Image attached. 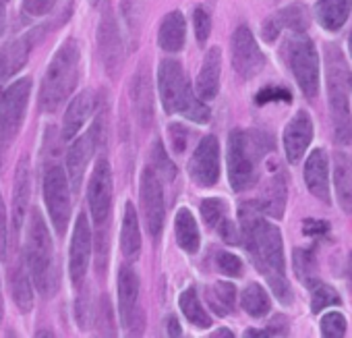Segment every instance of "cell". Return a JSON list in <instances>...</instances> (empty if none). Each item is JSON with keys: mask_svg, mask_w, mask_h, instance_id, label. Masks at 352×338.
<instances>
[{"mask_svg": "<svg viewBox=\"0 0 352 338\" xmlns=\"http://www.w3.org/2000/svg\"><path fill=\"white\" fill-rule=\"evenodd\" d=\"M79 44L75 40H67L56 54L52 56L42 89H40V108L46 112H54L75 89L79 79Z\"/></svg>", "mask_w": 352, "mask_h": 338, "instance_id": "277c9868", "label": "cell"}, {"mask_svg": "<svg viewBox=\"0 0 352 338\" xmlns=\"http://www.w3.org/2000/svg\"><path fill=\"white\" fill-rule=\"evenodd\" d=\"M286 196H288V183H286V175L284 173H276L274 177H270L261 189L259 196V206L263 210V214L282 220L284 212H286Z\"/></svg>", "mask_w": 352, "mask_h": 338, "instance_id": "7402d4cb", "label": "cell"}, {"mask_svg": "<svg viewBox=\"0 0 352 338\" xmlns=\"http://www.w3.org/2000/svg\"><path fill=\"white\" fill-rule=\"evenodd\" d=\"M96 104H98V98L94 92H81L67 108V114H65V123H63V137L69 141L73 139L81 127L85 125V120L94 114L96 110Z\"/></svg>", "mask_w": 352, "mask_h": 338, "instance_id": "484cf974", "label": "cell"}, {"mask_svg": "<svg viewBox=\"0 0 352 338\" xmlns=\"http://www.w3.org/2000/svg\"><path fill=\"white\" fill-rule=\"evenodd\" d=\"M160 100L168 114H179L193 123H208L212 112L206 102L195 96L179 61H162L157 69Z\"/></svg>", "mask_w": 352, "mask_h": 338, "instance_id": "3957f363", "label": "cell"}, {"mask_svg": "<svg viewBox=\"0 0 352 338\" xmlns=\"http://www.w3.org/2000/svg\"><path fill=\"white\" fill-rule=\"evenodd\" d=\"M7 210H5V202L3 196H0V260H5L7 255Z\"/></svg>", "mask_w": 352, "mask_h": 338, "instance_id": "7dc6e473", "label": "cell"}, {"mask_svg": "<svg viewBox=\"0 0 352 338\" xmlns=\"http://www.w3.org/2000/svg\"><path fill=\"white\" fill-rule=\"evenodd\" d=\"M319 328L325 338H342L346 334V317L340 311H329L321 317Z\"/></svg>", "mask_w": 352, "mask_h": 338, "instance_id": "60d3db41", "label": "cell"}, {"mask_svg": "<svg viewBox=\"0 0 352 338\" xmlns=\"http://www.w3.org/2000/svg\"><path fill=\"white\" fill-rule=\"evenodd\" d=\"M11 286H13V299H15L17 307H19L21 311H30V309L34 307V297H32L30 276H28V272L23 270V266H17V268H15Z\"/></svg>", "mask_w": 352, "mask_h": 338, "instance_id": "8d00e7d4", "label": "cell"}, {"mask_svg": "<svg viewBox=\"0 0 352 338\" xmlns=\"http://www.w3.org/2000/svg\"><path fill=\"white\" fill-rule=\"evenodd\" d=\"M265 67V54L261 52L255 36L247 25H241L232 36V69L243 77L251 79Z\"/></svg>", "mask_w": 352, "mask_h": 338, "instance_id": "9a60e30c", "label": "cell"}, {"mask_svg": "<svg viewBox=\"0 0 352 338\" xmlns=\"http://www.w3.org/2000/svg\"><path fill=\"white\" fill-rule=\"evenodd\" d=\"M294 272L302 280L305 286H313L319 282L317 276V260H315V249L309 247H296L294 249Z\"/></svg>", "mask_w": 352, "mask_h": 338, "instance_id": "d590c367", "label": "cell"}, {"mask_svg": "<svg viewBox=\"0 0 352 338\" xmlns=\"http://www.w3.org/2000/svg\"><path fill=\"white\" fill-rule=\"evenodd\" d=\"M348 48H350V56H352V32H350V36H348Z\"/></svg>", "mask_w": 352, "mask_h": 338, "instance_id": "f5cc1de1", "label": "cell"}, {"mask_svg": "<svg viewBox=\"0 0 352 338\" xmlns=\"http://www.w3.org/2000/svg\"><path fill=\"white\" fill-rule=\"evenodd\" d=\"M282 141H284V154H286L288 162L298 164L302 160L307 147L313 141V120H311L309 112L300 110L290 118V123L284 129Z\"/></svg>", "mask_w": 352, "mask_h": 338, "instance_id": "ac0fdd59", "label": "cell"}, {"mask_svg": "<svg viewBox=\"0 0 352 338\" xmlns=\"http://www.w3.org/2000/svg\"><path fill=\"white\" fill-rule=\"evenodd\" d=\"M352 11V0H317L315 17L327 32H340Z\"/></svg>", "mask_w": 352, "mask_h": 338, "instance_id": "f1b7e54d", "label": "cell"}, {"mask_svg": "<svg viewBox=\"0 0 352 338\" xmlns=\"http://www.w3.org/2000/svg\"><path fill=\"white\" fill-rule=\"evenodd\" d=\"M179 307H181V311L185 313V317H187L193 326H197V328H210V326H212V317H210V313L204 309V305H201V301H199V297H197V291H195L193 286H189V288L179 297Z\"/></svg>", "mask_w": 352, "mask_h": 338, "instance_id": "e575fe53", "label": "cell"}, {"mask_svg": "<svg viewBox=\"0 0 352 338\" xmlns=\"http://www.w3.org/2000/svg\"><path fill=\"white\" fill-rule=\"evenodd\" d=\"M189 175L195 185L199 187H214L220 179V143L218 137L206 135L199 145L195 147L191 162H189Z\"/></svg>", "mask_w": 352, "mask_h": 338, "instance_id": "5bb4252c", "label": "cell"}, {"mask_svg": "<svg viewBox=\"0 0 352 338\" xmlns=\"http://www.w3.org/2000/svg\"><path fill=\"white\" fill-rule=\"evenodd\" d=\"M91 260V229L85 214L77 216L73 239H71V253H69V274L73 284H81Z\"/></svg>", "mask_w": 352, "mask_h": 338, "instance_id": "e0dca14e", "label": "cell"}, {"mask_svg": "<svg viewBox=\"0 0 352 338\" xmlns=\"http://www.w3.org/2000/svg\"><path fill=\"white\" fill-rule=\"evenodd\" d=\"M274 102H286V104H290L292 102V94H290V89L288 87H284V85H265L263 89H259L257 92V96H255V104L257 106H265V104H274Z\"/></svg>", "mask_w": 352, "mask_h": 338, "instance_id": "ab89813d", "label": "cell"}, {"mask_svg": "<svg viewBox=\"0 0 352 338\" xmlns=\"http://www.w3.org/2000/svg\"><path fill=\"white\" fill-rule=\"evenodd\" d=\"M7 3H0V36L5 34V23H7V11H5Z\"/></svg>", "mask_w": 352, "mask_h": 338, "instance_id": "681fc988", "label": "cell"}, {"mask_svg": "<svg viewBox=\"0 0 352 338\" xmlns=\"http://www.w3.org/2000/svg\"><path fill=\"white\" fill-rule=\"evenodd\" d=\"M141 210L147 233L153 241L162 237L164 220H166V206H164V191L160 183V175L147 166L141 175Z\"/></svg>", "mask_w": 352, "mask_h": 338, "instance_id": "9c48e42d", "label": "cell"}, {"mask_svg": "<svg viewBox=\"0 0 352 338\" xmlns=\"http://www.w3.org/2000/svg\"><path fill=\"white\" fill-rule=\"evenodd\" d=\"M87 202H89V212L96 222V226L102 231L106 222L110 220V210H112V171L108 160H98L94 175L87 185Z\"/></svg>", "mask_w": 352, "mask_h": 338, "instance_id": "7c38bea8", "label": "cell"}, {"mask_svg": "<svg viewBox=\"0 0 352 338\" xmlns=\"http://www.w3.org/2000/svg\"><path fill=\"white\" fill-rule=\"evenodd\" d=\"M131 96H133V108L137 114V120L141 127L153 125V92H151V79L145 67H141L131 83Z\"/></svg>", "mask_w": 352, "mask_h": 338, "instance_id": "44dd1931", "label": "cell"}, {"mask_svg": "<svg viewBox=\"0 0 352 338\" xmlns=\"http://www.w3.org/2000/svg\"><path fill=\"white\" fill-rule=\"evenodd\" d=\"M309 25V17L305 7L300 5H290L284 11L276 13L263 23V38L267 42H274L282 30H292V32H305Z\"/></svg>", "mask_w": 352, "mask_h": 338, "instance_id": "603a6c76", "label": "cell"}, {"mask_svg": "<svg viewBox=\"0 0 352 338\" xmlns=\"http://www.w3.org/2000/svg\"><path fill=\"white\" fill-rule=\"evenodd\" d=\"M216 268L230 278H239L243 276V260L230 251H218L216 253Z\"/></svg>", "mask_w": 352, "mask_h": 338, "instance_id": "b9f144b4", "label": "cell"}, {"mask_svg": "<svg viewBox=\"0 0 352 338\" xmlns=\"http://www.w3.org/2000/svg\"><path fill=\"white\" fill-rule=\"evenodd\" d=\"M305 183L313 198L323 204H331L329 193V160L325 149L315 147L305 162Z\"/></svg>", "mask_w": 352, "mask_h": 338, "instance_id": "d6986e66", "label": "cell"}, {"mask_svg": "<svg viewBox=\"0 0 352 338\" xmlns=\"http://www.w3.org/2000/svg\"><path fill=\"white\" fill-rule=\"evenodd\" d=\"M333 189L340 208L352 214V158L344 151L333 154Z\"/></svg>", "mask_w": 352, "mask_h": 338, "instance_id": "4316f807", "label": "cell"}, {"mask_svg": "<svg viewBox=\"0 0 352 338\" xmlns=\"http://www.w3.org/2000/svg\"><path fill=\"white\" fill-rule=\"evenodd\" d=\"M69 179L60 166H50L44 175V202L54 231L63 237L71 218V189Z\"/></svg>", "mask_w": 352, "mask_h": 338, "instance_id": "ba28073f", "label": "cell"}, {"mask_svg": "<svg viewBox=\"0 0 352 338\" xmlns=\"http://www.w3.org/2000/svg\"><path fill=\"white\" fill-rule=\"evenodd\" d=\"M56 0H23V15L28 17H44L52 11Z\"/></svg>", "mask_w": 352, "mask_h": 338, "instance_id": "ee69618b", "label": "cell"}, {"mask_svg": "<svg viewBox=\"0 0 352 338\" xmlns=\"http://www.w3.org/2000/svg\"><path fill=\"white\" fill-rule=\"evenodd\" d=\"M3 313H5V303H3V288H0V319H3Z\"/></svg>", "mask_w": 352, "mask_h": 338, "instance_id": "816d5d0a", "label": "cell"}, {"mask_svg": "<svg viewBox=\"0 0 352 338\" xmlns=\"http://www.w3.org/2000/svg\"><path fill=\"white\" fill-rule=\"evenodd\" d=\"M272 147V137L263 131L234 129L228 135V181L234 191H247L257 183L259 164Z\"/></svg>", "mask_w": 352, "mask_h": 338, "instance_id": "7a4b0ae2", "label": "cell"}, {"mask_svg": "<svg viewBox=\"0 0 352 338\" xmlns=\"http://www.w3.org/2000/svg\"><path fill=\"white\" fill-rule=\"evenodd\" d=\"M118 313L122 328L129 330V334L141 332L143 315L139 309V276L129 264L118 268Z\"/></svg>", "mask_w": 352, "mask_h": 338, "instance_id": "8fae6325", "label": "cell"}, {"mask_svg": "<svg viewBox=\"0 0 352 338\" xmlns=\"http://www.w3.org/2000/svg\"><path fill=\"white\" fill-rule=\"evenodd\" d=\"M104 116H98L94 127L81 135L67 151V171H69V181H71V187L75 191H79L81 187V181H83V175H85V168L96 151V147L102 143V135H104Z\"/></svg>", "mask_w": 352, "mask_h": 338, "instance_id": "4fadbf2b", "label": "cell"}, {"mask_svg": "<svg viewBox=\"0 0 352 338\" xmlns=\"http://www.w3.org/2000/svg\"><path fill=\"white\" fill-rule=\"evenodd\" d=\"M3 139H5V137H3V133H0V145H3Z\"/></svg>", "mask_w": 352, "mask_h": 338, "instance_id": "db71d44e", "label": "cell"}, {"mask_svg": "<svg viewBox=\"0 0 352 338\" xmlns=\"http://www.w3.org/2000/svg\"><path fill=\"white\" fill-rule=\"evenodd\" d=\"M206 299H208L212 311L218 313L220 317H226V315L234 313V309H236V288L232 282L220 280V282L208 286Z\"/></svg>", "mask_w": 352, "mask_h": 338, "instance_id": "d6a6232c", "label": "cell"}, {"mask_svg": "<svg viewBox=\"0 0 352 338\" xmlns=\"http://www.w3.org/2000/svg\"><path fill=\"white\" fill-rule=\"evenodd\" d=\"M214 336H232V332H228V328H220L218 332H214Z\"/></svg>", "mask_w": 352, "mask_h": 338, "instance_id": "f907efd6", "label": "cell"}, {"mask_svg": "<svg viewBox=\"0 0 352 338\" xmlns=\"http://www.w3.org/2000/svg\"><path fill=\"white\" fill-rule=\"evenodd\" d=\"M30 168L28 162L23 160L17 168V177H15V189H13V229L19 233L23 229V220L28 214V204H30Z\"/></svg>", "mask_w": 352, "mask_h": 338, "instance_id": "1f68e13d", "label": "cell"}, {"mask_svg": "<svg viewBox=\"0 0 352 338\" xmlns=\"http://www.w3.org/2000/svg\"><path fill=\"white\" fill-rule=\"evenodd\" d=\"M189 133L183 125H170V143L176 151H183L187 147Z\"/></svg>", "mask_w": 352, "mask_h": 338, "instance_id": "f6af8a7d", "label": "cell"}, {"mask_svg": "<svg viewBox=\"0 0 352 338\" xmlns=\"http://www.w3.org/2000/svg\"><path fill=\"white\" fill-rule=\"evenodd\" d=\"M25 257L30 276L36 288L44 297H52L56 291V268H54V249L48 226L40 214V210L32 212L30 226H28V243H25Z\"/></svg>", "mask_w": 352, "mask_h": 338, "instance_id": "8992f818", "label": "cell"}, {"mask_svg": "<svg viewBox=\"0 0 352 338\" xmlns=\"http://www.w3.org/2000/svg\"><path fill=\"white\" fill-rule=\"evenodd\" d=\"M30 92L32 79L25 77L5 89L3 98H0V133H3L5 139H13L19 133L30 102Z\"/></svg>", "mask_w": 352, "mask_h": 338, "instance_id": "30bf717a", "label": "cell"}, {"mask_svg": "<svg viewBox=\"0 0 352 338\" xmlns=\"http://www.w3.org/2000/svg\"><path fill=\"white\" fill-rule=\"evenodd\" d=\"M187 42V23L181 11H172L162 19L157 44L166 52H181Z\"/></svg>", "mask_w": 352, "mask_h": 338, "instance_id": "83f0119b", "label": "cell"}, {"mask_svg": "<svg viewBox=\"0 0 352 338\" xmlns=\"http://www.w3.org/2000/svg\"><path fill=\"white\" fill-rule=\"evenodd\" d=\"M120 249L126 260H137L141 253V231H139V218L135 212V206L131 202L124 204V216H122V231H120Z\"/></svg>", "mask_w": 352, "mask_h": 338, "instance_id": "4dcf8cb0", "label": "cell"}, {"mask_svg": "<svg viewBox=\"0 0 352 338\" xmlns=\"http://www.w3.org/2000/svg\"><path fill=\"white\" fill-rule=\"evenodd\" d=\"M201 216L210 229H214L226 243H241V231H236L234 222L228 216V206L220 198H208L201 202Z\"/></svg>", "mask_w": 352, "mask_h": 338, "instance_id": "ffe728a7", "label": "cell"}, {"mask_svg": "<svg viewBox=\"0 0 352 338\" xmlns=\"http://www.w3.org/2000/svg\"><path fill=\"white\" fill-rule=\"evenodd\" d=\"M0 3H7V0H0Z\"/></svg>", "mask_w": 352, "mask_h": 338, "instance_id": "9f6ffc18", "label": "cell"}, {"mask_svg": "<svg viewBox=\"0 0 352 338\" xmlns=\"http://www.w3.org/2000/svg\"><path fill=\"white\" fill-rule=\"evenodd\" d=\"M151 168L162 179H166L168 183L176 179V166L168 158V151L164 149L162 141H155L153 147H151Z\"/></svg>", "mask_w": 352, "mask_h": 338, "instance_id": "f35d334b", "label": "cell"}, {"mask_svg": "<svg viewBox=\"0 0 352 338\" xmlns=\"http://www.w3.org/2000/svg\"><path fill=\"white\" fill-rule=\"evenodd\" d=\"M30 50H32V40L25 36V38H19L15 40L13 44L0 48V98H3V89H5V83L19 71L23 69V65L28 63V56H30Z\"/></svg>", "mask_w": 352, "mask_h": 338, "instance_id": "cb8c5ba5", "label": "cell"}, {"mask_svg": "<svg viewBox=\"0 0 352 338\" xmlns=\"http://www.w3.org/2000/svg\"><path fill=\"white\" fill-rule=\"evenodd\" d=\"M241 307L253 315V317H263L270 313L272 309V303H270V297L265 293V288L257 282H251L245 286L243 295H241Z\"/></svg>", "mask_w": 352, "mask_h": 338, "instance_id": "836d02e7", "label": "cell"}, {"mask_svg": "<svg viewBox=\"0 0 352 338\" xmlns=\"http://www.w3.org/2000/svg\"><path fill=\"white\" fill-rule=\"evenodd\" d=\"M342 303V299H340V295L329 286V284H323L321 280L319 282H315L313 286H311V311L317 315V313H321L325 307H329V305H340Z\"/></svg>", "mask_w": 352, "mask_h": 338, "instance_id": "74e56055", "label": "cell"}, {"mask_svg": "<svg viewBox=\"0 0 352 338\" xmlns=\"http://www.w3.org/2000/svg\"><path fill=\"white\" fill-rule=\"evenodd\" d=\"M193 25H195V38L197 42L204 46L212 34V15L208 13V9L204 7H197L195 13H193Z\"/></svg>", "mask_w": 352, "mask_h": 338, "instance_id": "7bdbcfd3", "label": "cell"}, {"mask_svg": "<svg viewBox=\"0 0 352 338\" xmlns=\"http://www.w3.org/2000/svg\"><path fill=\"white\" fill-rule=\"evenodd\" d=\"M350 92H352V77H350Z\"/></svg>", "mask_w": 352, "mask_h": 338, "instance_id": "11a10c76", "label": "cell"}, {"mask_svg": "<svg viewBox=\"0 0 352 338\" xmlns=\"http://www.w3.org/2000/svg\"><path fill=\"white\" fill-rule=\"evenodd\" d=\"M220 73H222V52L220 48H210L206 54V61L201 65V71L197 75V96L204 102H210L220 92Z\"/></svg>", "mask_w": 352, "mask_h": 338, "instance_id": "d4e9b609", "label": "cell"}, {"mask_svg": "<svg viewBox=\"0 0 352 338\" xmlns=\"http://www.w3.org/2000/svg\"><path fill=\"white\" fill-rule=\"evenodd\" d=\"M98 46H100V54L104 61V67L108 71L110 77H114L120 67H122V59H124V50H122V40H120V32H118V23L112 15V11L106 7L100 19V28H98Z\"/></svg>", "mask_w": 352, "mask_h": 338, "instance_id": "2e32d148", "label": "cell"}, {"mask_svg": "<svg viewBox=\"0 0 352 338\" xmlns=\"http://www.w3.org/2000/svg\"><path fill=\"white\" fill-rule=\"evenodd\" d=\"M174 237L179 247L187 253H197L199 245H201V237H199V226L195 216L191 214L189 208H181L176 212L174 218Z\"/></svg>", "mask_w": 352, "mask_h": 338, "instance_id": "f546056e", "label": "cell"}, {"mask_svg": "<svg viewBox=\"0 0 352 338\" xmlns=\"http://www.w3.org/2000/svg\"><path fill=\"white\" fill-rule=\"evenodd\" d=\"M302 231H305V235L307 237H327V233H329V224L325 222V220H317V218H309V220H305V224H302Z\"/></svg>", "mask_w": 352, "mask_h": 338, "instance_id": "bcb514c9", "label": "cell"}, {"mask_svg": "<svg viewBox=\"0 0 352 338\" xmlns=\"http://www.w3.org/2000/svg\"><path fill=\"white\" fill-rule=\"evenodd\" d=\"M290 71L307 100H315L319 92V54L305 32H294L286 44Z\"/></svg>", "mask_w": 352, "mask_h": 338, "instance_id": "52a82bcc", "label": "cell"}, {"mask_svg": "<svg viewBox=\"0 0 352 338\" xmlns=\"http://www.w3.org/2000/svg\"><path fill=\"white\" fill-rule=\"evenodd\" d=\"M168 334L170 336H181L183 332H181V326H179V321H176L174 317H168Z\"/></svg>", "mask_w": 352, "mask_h": 338, "instance_id": "c3c4849f", "label": "cell"}, {"mask_svg": "<svg viewBox=\"0 0 352 338\" xmlns=\"http://www.w3.org/2000/svg\"><path fill=\"white\" fill-rule=\"evenodd\" d=\"M325 71H327V96H329V112L333 120L336 141L342 145L352 143V112H350V75L344 63L342 52L327 44L325 46Z\"/></svg>", "mask_w": 352, "mask_h": 338, "instance_id": "5b68a950", "label": "cell"}, {"mask_svg": "<svg viewBox=\"0 0 352 338\" xmlns=\"http://www.w3.org/2000/svg\"><path fill=\"white\" fill-rule=\"evenodd\" d=\"M241 220V243L251 255L255 268L270 282L272 293L280 303H292V288L286 280V264H284V241L280 229L272 224L259 202H247L239 208Z\"/></svg>", "mask_w": 352, "mask_h": 338, "instance_id": "6da1fadb", "label": "cell"}]
</instances>
